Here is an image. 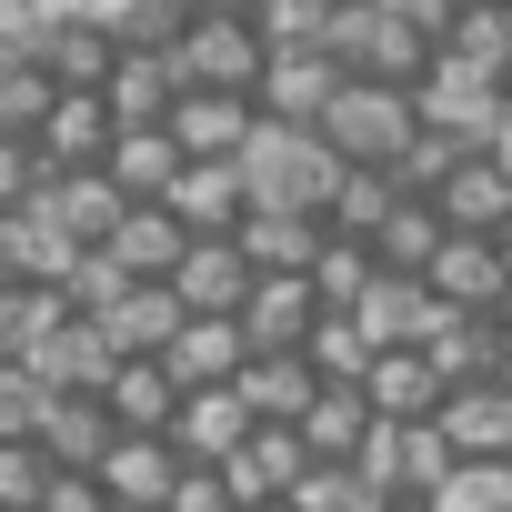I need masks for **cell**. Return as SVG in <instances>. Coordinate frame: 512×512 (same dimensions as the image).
<instances>
[{
  "instance_id": "obj_48",
  "label": "cell",
  "mask_w": 512,
  "mask_h": 512,
  "mask_svg": "<svg viewBox=\"0 0 512 512\" xmlns=\"http://www.w3.org/2000/svg\"><path fill=\"white\" fill-rule=\"evenodd\" d=\"M41 181H51V171H41V151L0 131V211H21V201H41Z\"/></svg>"
},
{
  "instance_id": "obj_59",
  "label": "cell",
  "mask_w": 512,
  "mask_h": 512,
  "mask_svg": "<svg viewBox=\"0 0 512 512\" xmlns=\"http://www.w3.org/2000/svg\"><path fill=\"white\" fill-rule=\"evenodd\" d=\"M392 512H432V502H392Z\"/></svg>"
},
{
  "instance_id": "obj_57",
  "label": "cell",
  "mask_w": 512,
  "mask_h": 512,
  "mask_svg": "<svg viewBox=\"0 0 512 512\" xmlns=\"http://www.w3.org/2000/svg\"><path fill=\"white\" fill-rule=\"evenodd\" d=\"M241 512H292V502H241Z\"/></svg>"
},
{
  "instance_id": "obj_55",
  "label": "cell",
  "mask_w": 512,
  "mask_h": 512,
  "mask_svg": "<svg viewBox=\"0 0 512 512\" xmlns=\"http://www.w3.org/2000/svg\"><path fill=\"white\" fill-rule=\"evenodd\" d=\"M181 21H251V0H171Z\"/></svg>"
},
{
  "instance_id": "obj_33",
  "label": "cell",
  "mask_w": 512,
  "mask_h": 512,
  "mask_svg": "<svg viewBox=\"0 0 512 512\" xmlns=\"http://www.w3.org/2000/svg\"><path fill=\"white\" fill-rule=\"evenodd\" d=\"M101 101H111V121H121V131H161V121H171V101H181V81H171V61L121 51V61H111V81H101Z\"/></svg>"
},
{
  "instance_id": "obj_53",
  "label": "cell",
  "mask_w": 512,
  "mask_h": 512,
  "mask_svg": "<svg viewBox=\"0 0 512 512\" xmlns=\"http://www.w3.org/2000/svg\"><path fill=\"white\" fill-rule=\"evenodd\" d=\"M382 11H392V21H402V31H422V41H432V51H442V31H452V21H462V0H382Z\"/></svg>"
},
{
  "instance_id": "obj_14",
  "label": "cell",
  "mask_w": 512,
  "mask_h": 512,
  "mask_svg": "<svg viewBox=\"0 0 512 512\" xmlns=\"http://www.w3.org/2000/svg\"><path fill=\"white\" fill-rule=\"evenodd\" d=\"M302 472H312V452H302V432H292V422H251V442L221 462L231 502H292V492H302Z\"/></svg>"
},
{
  "instance_id": "obj_1",
  "label": "cell",
  "mask_w": 512,
  "mask_h": 512,
  "mask_svg": "<svg viewBox=\"0 0 512 512\" xmlns=\"http://www.w3.org/2000/svg\"><path fill=\"white\" fill-rule=\"evenodd\" d=\"M241 191H251V211H332V191H342V161L322 151V131H292V121H262L251 131V151H241Z\"/></svg>"
},
{
  "instance_id": "obj_19",
  "label": "cell",
  "mask_w": 512,
  "mask_h": 512,
  "mask_svg": "<svg viewBox=\"0 0 512 512\" xmlns=\"http://www.w3.org/2000/svg\"><path fill=\"white\" fill-rule=\"evenodd\" d=\"M171 482H181L171 432H121V442L101 452V492H111L121 512H161V502H171Z\"/></svg>"
},
{
  "instance_id": "obj_50",
  "label": "cell",
  "mask_w": 512,
  "mask_h": 512,
  "mask_svg": "<svg viewBox=\"0 0 512 512\" xmlns=\"http://www.w3.org/2000/svg\"><path fill=\"white\" fill-rule=\"evenodd\" d=\"M161 512H241V502H231V482H221L211 462H181V482H171Z\"/></svg>"
},
{
  "instance_id": "obj_51",
  "label": "cell",
  "mask_w": 512,
  "mask_h": 512,
  "mask_svg": "<svg viewBox=\"0 0 512 512\" xmlns=\"http://www.w3.org/2000/svg\"><path fill=\"white\" fill-rule=\"evenodd\" d=\"M41 31H51L41 0H0V61H31V51H41Z\"/></svg>"
},
{
  "instance_id": "obj_15",
  "label": "cell",
  "mask_w": 512,
  "mask_h": 512,
  "mask_svg": "<svg viewBox=\"0 0 512 512\" xmlns=\"http://www.w3.org/2000/svg\"><path fill=\"white\" fill-rule=\"evenodd\" d=\"M111 141H121L111 101H101V91H61L31 151H41V171H101V161H111Z\"/></svg>"
},
{
  "instance_id": "obj_10",
  "label": "cell",
  "mask_w": 512,
  "mask_h": 512,
  "mask_svg": "<svg viewBox=\"0 0 512 512\" xmlns=\"http://www.w3.org/2000/svg\"><path fill=\"white\" fill-rule=\"evenodd\" d=\"M161 211L191 231V241H231L251 221V191H241V161H181V181L161 191Z\"/></svg>"
},
{
  "instance_id": "obj_56",
  "label": "cell",
  "mask_w": 512,
  "mask_h": 512,
  "mask_svg": "<svg viewBox=\"0 0 512 512\" xmlns=\"http://www.w3.org/2000/svg\"><path fill=\"white\" fill-rule=\"evenodd\" d=\"M492 322H502V342H512V292H502V312H492Z\"/></svg>"
},
{
  "instance_id": "obj_7",
  "label": "cell",
  "mask_w": 512,
  "mask_h": 512,
  "mask_svg": "<svg viewBox=\"0 0 512 512\" xmlns=\"http://www.w3.org/2000/svg\"><path fill=\"white\" fill-rule=\"evenodd\" d=\"M422 362L442 372V392H492V382H512L502 322H472V312H442V322L422 332Z\"/></svg>"
},
{
  "instance_id": "obj_36",
  "label": "cell",
  "mask_w": 512,
  "mask_h": 512,
  "mask_svg": "<svg viewBox=\"0 0 512 512\" xmlns=\"http://www.w3.org/2000/svg\"><path fill=\"white\" fill-rule=\"evenodd\" d=\"M101 402H111V422H121V432H171V412H181V382H171L161 362H121Z\"/></svg>"
},
{
  "instance_id": "obj_37",
  "label": "cell",
  "mask_w": 512,
  "mask_h": 512,
  "mask_svg": "<svg viewBox=\"0 0 512 512\" xmlns=\"http://www.w3.org/2000/svg\"><path fill=\"white\" fill-rule=\"evenodd\" d=\"M61 322H71L61 292H41V282H0V362H31Z\"/></svg>"
},
{
  "instance_id": "obj_22",
  "label": "cell",
  "mask_w": 512,
  "mask_h": 512,
  "mask_svg": "<svg viewBox=\"0 0 512 512\" xmlns=\"http://www.w3.org/2000/svg\"><path fill=\"white\" fill-rule=\"evenodd\" d=\"M432 61L462 81H512V0H462V21L442 31Z\"/></svg>"
},
{
  "instance_id": "obj_26",
  "label": "cell",
  "mask_w": 512,
  "mask_h": 512,
  "mask_svg": "<svg viewBox=\"0 0 512 512\" xmlns=\"http://www.w3.org/2000/svg\"><path fill=\"white\" fill-rule=\"evenodd\" d=\"M231 392H241V412H251V422H292V432H302V412H312L322 372H312L302 352H251Z\"/></svg>"
},
{
  "instance_id": "obj_5",
  "label": "cell",
  "mask_w": 512,
  "mask_h": 512,
  "mask_svg": "<svg viewBox=\"0 0 512 512\" xmlns=\"http://www.w3.org/2000/svg\"><path fill=\"white\" fill-rule=\"evenodd\" d=\"M352 472H362L382 502H432V492L452 482V442H442V422H382Z\"/></svg>"
},
{
  "instance_id": "obj_17",
  "label": "cell",
  "mask_w": 512,
  "mask_h": 512,
  "mask_svg": "<svg viewBox=\"0 0 512 512\" xmlns=\"http://www.w3.org/2000/svg\"><path fill=\"white\" fill-rule=\"evenodd\" d=\"M41 211H51V231H61L71 251H101L131 201L111 191V171H51V181H41Z\"/></svg>"
},
{
  "instance_id": "obj_42",
  "label": "cell",
  "mask_w": 512,
  "mask_h": 512,
  "mask_svg": "<svg viewBox=\"0 0 512 512\" xmlns=\"http://www.w3.org/2000/svg\"><path fill=\"white\" fill-rule=\"evenodd\" d=\"M292 512H392V502H382L352 462H312V472H302V492H292Z\"/></svg>"
},
{
  "instance_id": "obj_12",
  "label": "cell",
  "mask_w": 512,
  "mask_h": 512,
  "mask_svg": "<svg viewBox=\"0 0 512 512\" xmlns=\"http://www.w3.org/2000/svg\"><path fill=\"white\" fill-rule=\"evenodd\" d=\"M251 282H262V272L241 262V241H191V251H181V272H171V302H181L191 322H241Z\"/></svg>"
},
{
  "instance_id": "obj_6",
  "label": "cell",
  "mask_w": 512,
  "mask_h": 512,
  "mask_svg": "<svg viewBox=\"0 0 512 512\" xmlns=\"http://www.w3.org/2000/svg\"><path fill=\"white\" fill-rule=\"evenodd\" d=\"M412 101H422V121H432L442 141H462V151H502V141H512V81H462V71L432 61V81H422Z\"/></svg>"
},
{
  "instance_id": "obj_61",
  "label": "cell",
  "mask_w": 512,
  "mask_h": 512,
  "mask_svg": "<svg viewBox=\"0 0 512 512\" xmlns=\"http://www.w3.org/2000/svg\"><path fill=\"white\" fill-rule=\"evenodd\" d=\"M502 161H512V141H502Z\"/></svg>"
},
{
  "instance_id": "obj_38",
  "label": "cell",
  "mask_w": 512,
  "mask_h": 512,
  "mask_svg": "<svg viewBox=\"0 0 512 512\" xmlns=\"http://www.w3.org/2000/svg\"><path fill=\"white\" fill-rule=\"evenodd\" d=\"M392 201H402V181H392V171H342V191H332L322 231H332V241H382Z\"/></svg>"
},
{
  "instance_id": "obj_21",
  "label": "cell",
  "mask_w": 512,
  "mask_h": 512,
  "mask_svg": "<svg viewBox=\"0 0 512 512\" xmlns=\"http://www.w3.org/2000/svg\"><path fill=\"white\" fill-rule=\"evenodd\" d=\"M352 322H362V342H372V352H422V332L442 322V302H432L412 272H382V282L352 302Z\"/></svg>"
},
{
  "instance_id": "obj_47",
  "label": "cell",
  "mask_w": 512,
  "mask_h": 512,
  "mask_svg": "<svg viewBox=\"0 0 512 512\" xmlns=\"http://www.w3.org/2000/svg\"><path fill=\"white\" fill-rule=\"evenodd\" d=\"M111 41H121V51H151V61H171V41H181V11H171V0H131V11L111 21Z\"/></svg>"
},
{
  "instance_id": "obj_39",
  "label": "cell",
  "mask_w": 512,
  "mask_h": 512,
  "mask_svg": "<svg viewBox=\"0 0 512 512\" xmlns=\"http://www.w3.org/2000/svg\"><path fill=\"white\" fill-rule=\"evenodd\" d=\"M51 101H61V81L41 61H0V131H11V141H41Z\"/></svg>"
},
{
  "instance_id": "obj_40",
  "label": "cell",
  "mask_w": 512,
  "mask_h": 512,
  "mask_svg": "<svg viewBox=\"0 0 512 512\" xmlns=\"http://www.w3.org/2000/svg\"><path fill=\"white\" fill-rule=\"evenodd\" d=\"M372 282H382L372 241H322V262H312V292H322V312H352Z\"/></svg>"
},
{
  "instance_id": "obj_13",
  "label": "cell",
  "mask_w": 512,
  "mask_h": 512,
  "mask_svg": "<svg viewBox=\"0 0 512 512\" xmlns=\"http://www.w3.org/2000/svg\"><path fill=\"white\" fill-rule=\"evenodd\" d=\"M432 211H442L462 241H502V221H512V161H502V151L452 161V181L432 191Z\"/></svg>"
},
{
  "instance_id": "obj_16",
  "label": "cell",
  "mask_w": 512,
  "mask_h": 512,
  "mask_svg": "<svg viewBox=\"0 0 512 512\" xmlns=\"http://www.w3.org/2000/svg\"><path fill=\"white\" fill-rule=\"evenodd\" d=\"M231 241H241V262L262 272V282H312V262H322V241H332V231H322L312 211H251Z\"/></svg>"
},
{
  "instance_id": "obj_24",
  "label": "cell",
  "mask_w": 512,
  "mask_h": 512,
  "mask_svg": "<svg viewBox=\"0 0 512 512\" xmlns=\"http://www.w3.org/2000/svg\"><path fill=\"white\" fill-rule=\"evenodd\" d=\"M241 362H251L241 322H181V332H171V352H161V372H171L181 392H231V382H241Z\"/></svg>"
},
{
  "instance_id": "obj_2",
  "label": "cell",
  "mask_w": 512,
  "mask_h": 512,
  "mask_svg": "<svg viewBox=\"0 0 512 512\" xmlns=\"http://www.w3.org/2000/svg\"><path fill=\"white\" fill-rule=\"evenodd\" d=\"M312 131H322V151H332L342 171H392V161L412 151V131H422V101H412V91H382V81H342Z\"/></svg>"
},
{
  "instance_id": "obj_62",
  "label": "cell",
  "mask_w": 512,
  "mask_h": 512,
  "mask_svg": "<svg viewBox=\"0 0 512 512\" xmlns=\"http://www.w3.org/2000/svg\"><path fill=\"white\" fill-rule=\"evenodd\" d=\"M111 512H121V502H111Z\"/></svg>"
},
{
  "instance_id": "obj_23",
  "label": "cell",
  "mask_w": 512,
  "mask_h": 512,
  "mask_svg": "<svg viewBox=\"0 0 512 512\" xmlns=\"http://www.w3.org/2000/svg\"><path fill=\"white\" fill-rule=\"evenodd\" d=\"M81 322H91V312H81ZM181 322H191V312L171 302V282H131V292L101 312V332H111V352H121V362H161Z\"/></svg>"
},
{
  "instance_id": "obj_44",
  "label": "cell",
  "mask_w": 512,
  "mask_h": 512,
  "mask_svg": "<svg viewBox=\"0 0 512 512\" xmlns=\"http://www.w3.org/2000/svg\"><path fill=\"white\" fill-rule=\"evenodd\" d=\"M432 512H512V462H452Z\"/></svg>"
},
{
  "instance_id": "obj_41",
  "label": "cell",
  "mask_w": 512,
  "mask_h": 512,
  "mask_svg": "<svg viewBox=\"0 0 512 512\" xmlns=\"http://www.w3.org/2000/svg\"><path fill=\"white\" fill-rule=\"evenodd\" d=\"M302 362H312L322 382H362V372H372V342H362V322H352V312H322V322H312V342H302Z\"/></svg>"
},
{
  "instance_id": "obj_29",
  "label": "cell",
  "mask_w": 512,
  "mask_h": 512,
  "mask_svg": "<svg viewBox=\"0 0 512 512\" xmlns=\"http://www.w3.org/2000/svg\"><path fill=\"white\" fill-rule=\"evenodd\" d=\"M312 322H322V292L312 282H251V302H241V342L251 352H302Z\"/></svg>"
},
{
  "instance_id": "obj_52",
  "label": "cell",
  "mask_w": 512,
  "mask_h": 512,
  "mask_svg": "<svg viewBox=\"0 0 512 512\" xmlns=\"http://www.w3.org/2000/svg\"><path fill=\"white\" fill-rule=\"evenodd\" d=\"M41 512H111V492H101V472H51Z\"/></svg>"
},
{
  "instance_id": "obj_28",
  "label": "cell",
  "mask_w": 512,
  "mask_h": 512,
  "mask_svg": "<svg viewBox=\"0 0 512 512\" xmlns=\"http://www.w3.org/2000/svg\"><path fill=\"white\" fill-rule=\"evenodd\" d=\"M101 251H111L131 282H171V272H181V251H191V231H181L161 201H131V211H121V231H111Z\"/></svg>"
},
{
  "instance_id": "obj_18",
  "label": "cell",
  "mask_w": 512,
  "mask_h": 512,
  "mask_svg": "<svg viewBox=\"0 0 512 512\" xmlns=\"http://www.w3.org/2000/svg\"><path fill=\"white\" fill-rule=\"evenodd\" d=\"M21 372H31L41 392H111L121 352H111V332H101V322H81V312H71V322H61V332H51Z\"/></svg>"
},
{
  "instance_id": "obj_43",
  "label": "cell",
  "mask_w": 512,
  "mask_h": 512,
  "mask_svg": "<svg viewBox=\"0 0 512 512\" xmlns=\"http://www.w3.org/2000/svg\"><path fill=\"white\" fill-rule=\"evenodd\" d=\"M322 21H332V0H251V31L272 51H322Z\"/></svg>"
},
{
  "instance_id": "obj_45",
  "label": "cell",
  "mask_w": 512,
  "mask_h": 512,
  "mask_svg": "<svg viewBox=\"0 0 512 512\" xmlns=\"http://www.w3.org/2000/svg\"><path fill=\"white\" fill-rule=\"evenodd\" d=\"M51 492V452L41 442H0V512H41Z\"/></svg>"
},
{
  "instance_id": "obj_11",
  "label": "cell",
  "mask_w": 512,
  "mask_h": 512,
  "mask_svg": "<svg viewBox=\"0 0 512 512\" xmlns=\"http://www.w3.org/2000/svg\"><path fill=\"white\" fill-rule=\"evenodd\" d=\"M31 442L51 452V472H101V452L121 442V422H111V402H101V392H41Z\"/></svg>"
},
{
  "instance_id": "obj_34",
  "label": "cell",
  "mask_w": 512,
  "mask_h": 512,
  "mask_svg": "<svg viewBox=\"0 0 512 512\" xmlns=\"http://www.w3.org/2000/svg\"><path fill=\"white\" fill-rule=\"evenodd\" d=\"M101 171H111V191H121V201H161V191L181 181V141H171V131H121Z\"/></svg>"
},
{
  "instance_id": "obj_4",
  "label": "cell",
  "mask_w": 512,
  "mask_h": 512,
  "mask_svg": "<svg viewBox=\"0 0 512 512\" xmlns=\"http://www.w3.org/2000/svg\"><path fill=\"white\" fill-rule=\"evenodd\" d=\"M262 71H272V41L251 31V21H181V41H171V81L181 91H262Z\"/></svg>"
},
{
  "instance_id": "obj_54",
  "label": "cell",
  "mask_w": 512,
  "mask_h": 512,
  "mask_svg": "<svg viewBox=\"0 0 512 512\" xmlns=\"http://www.w3.org/2000/svg\"><path fill=\"white\" fill-rule=\"evenodd\" d=\"M41 11H51V21H121L131 0H41Z\"/></svg>"
},
{
  "instance_id": "obj_35",
  "label": "cell",
  "mask_w": 512,
  "mask_h": 512,
  "mask_svg": "<svg viewBox=\"0 0 512 512\" xmlns=\"http://www.w3.org/2000/svg\"><path fill=\"white\" fill-rule=\"evenodd\" d=\"M442 241H452V221H442L432 201H412V191H402V201H392V221H382V241H372V262H382V272H412V282H422Z\"/></svg>"
},
{
  "instance_id": "obj_60",
  "label": "cell",
  "mask_w": 512,
  "mask_h": 512,
  "mask_svg": "<svg viewBox=\"0 0 512 512\" xmlns=\"http://www.w3.org/2000/svg\"><path fill=\"white\" fill-rule=\"evenodd\" d=\"M332 11H352V0H332Z\"/></svg>"
},
{
  "instance_id": "obj_31",
  "label": "cell",
  "mask_w": 512,
  "mask_h": 512,
  "mask_svg": "<svg viewBox=\"0 0 512 512\" xmlns=\"http://www.w3.org/2000/svg\"><path fill=\"white\" fill-rule=\"evenodd\" d=\"M442 442H452V462H512V382L452 392L442 402Z\"/></svg>"
},
{
  "instance_id": "obj_25",
  "label": "cell",
  "mask_w": 512,
  "mask_h": 512,
  "mask_svg": "<svg viewBox=\"0 0 512 512\" xmlns=\"http://www.w3.org/2000/svg\"><path fill=\"white\" fill-rule=\"evenodd\" d=\"M362 402H372V422H442V372L422 362V352H372V372H362Z\"/></svg>"
},
{
  "instance_id": "obj_49",
  "label": "cell",
  "mask_w": 512,
  "mask_h": 512,
  "mask_svg": "<svg viewBox=\"0 0 512 512\" xmlns=\"http://www.w3.org/2000/svg\"><path fill=\"white\" fill-rule=\"evenodd\" d=\"M31 422H41V382L21 362H0V442H31Z\"/></svg>"
},
{
  "instance_id": "obj_3",
  "label": "cell",
  "mask_w": 512,
  "mask_h": 512,
  "mask_svg": "<svg viewBox=\"0 0 512 512\" xmlns=\"http://www.w3.org/2000/svg\"><path fill=\"white\" fill-rule=\"evenodd\" d=\"M322 51H332L342 81H382V91H422V81H432V41L402 31L382 0H352V11H332V21H322Z\"/></svg>"
},
{
  "instance_id": "obj_8",
  "label": "cell",
  "mask_w": 512,
  "mask_h": 512,
  "mask_svg": "<svg viewBox=\"0 0 512 512\" xmlns=\"http://www.w3.org/2000/svg\"><path fill=\"white\" fill-rule=\"evenodd\" d=\"M422 292L442 302V312H472V322H492L502 312V292H512V262H502V241H442L432 251V272H422Z\"/></svg>"
},
{
  "instance_id": "obj_20",
  "label": "cell",
  "mask_w": 512,
  "mask_h": 512,
  "mask_svg": "<svg viewBox=\"0 0 512 512\" xmlns=\"http://www.w3.org/2000/svg\"><path fill=\"white\" fill-rule=\"evenodd\" d=\"M332 91H342V71H332V51H272V71H262V121H292V131H312L322 111H332Z\"/></svg>"
},
{
  "instance_id": "obj_9",
  "label": "cell",
  "mask_w": 512,
  "mask_h": 512,
  "mask_svg": "<svg viewBox=\"0 0 512 512\" xmlns=\"http://www.w3.org/2000/svg\"><path fill=\"white\" fill-rule=\"evenodd\" d=\"M161 131L181 141V161H241L251 131H262V101H241V91H181Z\"/></svg>"
},
{
  "instance_id": "obj_46",
  "label": "cell",
  "mask_w": 512,
  "mask_h": 512,
  "mask_svg": "<svg viewBox=\"0 0 512 512\" xmlns=\"http://www.w3.org/2000/svg\"><path fill=\"white\" fill-rule=\"evenodd\" d=\"M121 292H131V272L111 262V251H81V262H71V282H61V302H71V312H91V322H101Z\"/></svg>"
},
{
  "instance_id": "obj_32",
  "label": "cell",
  "mask_w": 512,
  "mask_h": 512,
  "mask_svg": "<svg viewBox=\"0 0 512 512\" xmlns=\"http://www.w3.org/2000/svg\"><path fill=\"white\" fill-rule=\"evenodd\" d=\"M31 61H41L61 91H101V81H111V61H121V41H111V21H51Z\"/></svg>"
},
{
  "instance_id": "obj_27",
  "label": "cell",
  "mask_w": 512,
  "mask_h": 512,
  "mask_svg": "<svg viewBox=\"0 0 512 512\" xmlns=\"http://www.w3.org/2000/svg\"><path fill=\"white\" fill-rule=\"evenodd\" d=\"M251 442V412H241V392H181V412H171V452L181 462H231Z\"/></svg>"
},
{
  "instance_id": "obj_30",
  "label": "cell",
  "mask_w": 512,
  "mask_h": 512,
  "mask_svg": "<svg viewBox=\"0 0 512 512\" xmlns=\"http://www.w3.org/2000/svg\"><path fill=\"white\" fill-rule=\"evenodd\" d=\"M382 422H372V402H362V382H322L312 392V412H302V452L312 462H362V442H372Z\"/></svg>"
},
{
  "instance_id": "obj_58",
  "label": "cell",
  "mask_w": 512,
  "mask_h": 512,
  "mask_svg": "<svg viewBox=\"0 0 512 512\" xmlns=\"http://www.w3.org/2000/svg\"><path fill=\"white\" fill-rule=\"evenodd\" d=\"M502 262H512V221H502Z\"/></svg>"
}]
</instances>
